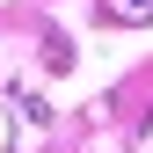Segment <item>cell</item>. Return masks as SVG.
<instances>
[{
    "label": "cell",
    "mask_w": 153,
    "mask_h": 153,
    "mask_svg": "<svg viewBox=\"0 0 153 153\" xmlns=\"http://www.w3.org/2000/svg\"><path fill=\"white\" fill-rule=\"evenodd\" d=\"M117 22H153V0H102Z\"/></svg>",
    "instance_id": "6da1fadb"
}]
</instances>
